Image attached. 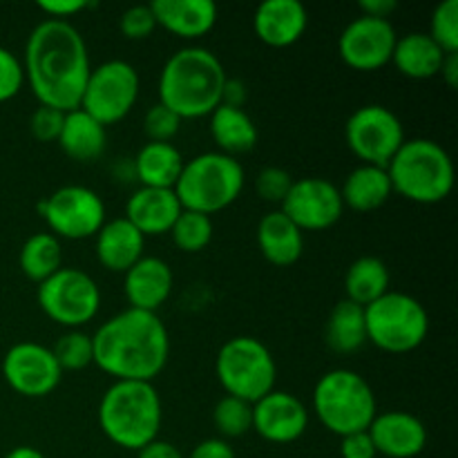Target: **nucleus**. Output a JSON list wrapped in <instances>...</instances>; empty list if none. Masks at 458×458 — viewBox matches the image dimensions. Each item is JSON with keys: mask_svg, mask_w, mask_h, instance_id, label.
I'll return each mask as SVG.
<instances>
[{"mask_svg": "<svg viewBox=\"0 0 458 458\" xmlns=\"http://www.w3.org/2000/svg\"><path fill=\"white\" fill-rule=\"evenodd\" d=\"M22 70L40 106L72 112L81 107L92 63L85 38L72 22L45 18L27 36Z\"/></svg>", "mask_w": 458, "mask_h": 458, "instance_id": "1", "label": "nucleus"}, {"mask_svg": "<svg viewBox=\"0 0 458 458\" xmlns=\"http://www.w3.org/2000/svg\"><path fill=\"white\" fill-rule=\"evenodd\" d=\"M94 365L114 380L152 383L170 358V334L157 313L125 309L92 335Z\"/></svg>", "mask_w": 458, "mask_h": 458, "instance_id": "2", "label": "nucleus"}, {"mask_svg": "<svg viewBox=\"0 0 458 458\" xmlns=\"http://www.w3.org/2000/svg\"><path fill=\"white\" fill-rule=\"evenodd\" d=\"M226 67L210 49L191 45L174 52L159 74V103L182 121L204 119L222 106Z\"/></svg>", "mask_w": 458, "mask_h": 458, "instance_id": "3", "label": "nucleus"}, {"mask_svg": "<svg viewBox=\"0 0 458 458\" xmlns=\"http://www.w3.org/2000/svg\"><path fill=\"white\" fill-rule=\"evenodd\" d=\"M164 423V405L152 383L114 380L98 403V428L110 443L139 452L157 441Z\"/></svg>", "mask_w": 458, "mask_h": 458, "instance_id": "4", "label": "nucleus"}, {"mask_svg": "<svg viewBox=\"0 0 458 458\" xmlns=\"http://www.w3.org/2000/svg\"><path fill=\"white\" fill-rule=\"evenodd\" d=\"M394 192L414 204H441L454 191V161L432 139H405L387 165Z\"/></svg>", "mask_w": 458, "mask_h": 458, "instance_id": "5", "label": "nucleus"}, {"mask_svg": "<svg viewBox=\"0 0 458 458\" xmlns=\"http://www.w3.org/2000/svg\"><path fill=\"white\" fill-rule=\"evenodd\" d=\"M313 411L327 432L335 437L367 432L378 414V403L365 376L352 369H331L313 389Z\"/></svg>", "mask_w": 458, "mask_h": 458, "instance_id": "6", "label": "nucleus"}, {"mask_svg": "<svg viewBox=\"0 0 458 458\" xmlns=\"http://www.w3.org/2000/svg\"><path fill=\"white\" fill-rule=\"evenodd\" d=\"M244 179V165L235 157L217 150L201 152L183 164L174 195L179 197L183 210H195L210 217L240 199Z\"/></svg>", "mask_w": 458, "mask_h": 458, "instance_id": "7", "label": "nucleus"}, {"mask_svg": "<svg viewBox=\"0 0 458 458\" xmlns=\"http://www.w3.org/2000/svg\"><path fill=\"white\" fill-rule=\"evenodd\" d=\"M215 376L228 396L253 405L276 389L277 362L262 340L235 335L219 347Z\"/></svg>", "mask_w": 458, "mask_h": 458, "instance_id": "8", "label": "nucleus"}, {"mask_svg": "<svg viewBox=\"0 0 458 458\" xmlns=\"http://www.w3.org/2000/svg\"><path fill=\"white\" fill-rule=\"evenodd\" d=\"M365 325L367 343L394 356L419 349L429 334L428 309L401 291H387L365 307Z\"/></svg>", "mask_w": 458, "mask_h": 458, "instance_id": "9", "label": "nucleus"}, {"mask_svg": "<svg viewBox=\"0 0 458 458\" xmlns=\"http://www.w3.org/2000/svg\"><path fill=\"white\" fill-rule=\"evenodd\" d=\"M38 307L56 325L81 329L97 318L101 309V289L92 276L74 267H63L38 284Z\"/></svg>", "mask_w": 458, "mask_h": 458, "instance_id": "10", "label": "nucleus"}, {"mask_svg": "<svg viewBox=\"0 0 458 458\" xmlns=\"http://www.w3.org/2000/svg\"><path fill=\"white\" fill-rule=\"evenodd\" d=\"M139 89L141 81L137 67L121 58H112L92 67L81 98V110L107 128L123 121L132 112L139 101Z\"/></svg>", "mask_w": 458, "mask_h": 458, "instance_id": "11", "label": "nucleus"}, {"mask_svg": "<svg viewBox=\"0 0 458 458\" xmlns=\"http://www.w3.org/2000/svg\"><path fill=\"white\" fill-rule=\"evenodd\" d=\"M38 215L45 219L52 235L70 242L89 240L107 222L101 195L79 183L56 188L52 195L43 197Z\"/></svg>", "mask_w": 458, "mask_h": 458, "instance_id": "12", "label": "nucleus"}, {"mask_svg": "<svg viewBox=\"0 0 458 458\" xmlns=\"http://www.w3.org/2000/svg\"><path fill=\"white\" fill-rule=\"evenodd\" d=\"M405 139V125L396 112L380 103L358 107L344 123V143L367 165L387 168Z\"/></svg>", "mask_w": 458, "mask_h": 458, "instance_id": "13", "label": "nucleus"}, {"mask_svg": "<svg viewBox=\"0 0 458 458\" xmlns=\"http://www.w3.org/2000/svg\"><path fill=\"white\" fill-rule=\"evenodd\" d=\"M3 378L18 396L45 398L61 385L63 369L54 358L52 347L22 340L12 344L3 358Z\"/></svg>", "mask_w": 458, "mask_h": 458, "instance_id": "14", "label": "nucleus"}, {"mask_svg": "<svg viewBox=\"0 0 458 458\" xmlns=\"http://www.w3.org/2000/svg\"><path fill=\"white\" fill-rule=\"evenodd\" d=\"M280 210L302 233H320L340 222L344 204L334 182L325 177H302L295 179Z\"/></svg>", "mask_w": 458, "mask_h": 458, "instance_id": "15", "label": "nucleus"}, {"mask_svg": "<svg viewBox=\"0 0 458 458\" xmlns=\"http://www.w3.org/2000/svg\"><path fill=\"white\" fill-rule=\"evenodd\" d=\"M398 34L392 21L358 16L338 38V54L347 67L356 72H378L392 63Z\"/></svg>", "mask_w": 458, "mask_h": 458, "instance_id": "16", "label": "nucleus"}, {"mask_svg": "<svg viewBox=\"0 0 458 458\" xmlns=\"http://www.w3.org/2000/svg\"><path fill=\"white\" fill-rule=\"evenodd\" d=\"M309 428V410L298 396L273 389L253 403V432L276 445H289L304 437Z\"/></svg>", "mask_w": 458, "mask_h": 458, "instance_id": "17", "label": "nucleus"}, {"mask_svg": "<svg viewBox=\"0 0 458 458\" xmlns=\"http://www.w3.org/2000/svg\"><path fill=\"white\" fill-rule=\"evenodd\" d=\"M367 432L378 456L414 458L428 447V428L410 411H378Z\"/></svg>", "mask_w": 458, "mask_h": 458, "instance_id": "18", "label": "nucleus"}, {"mask_svg": "<svg viewBox=\"0 0 458 458\" xmlns=\"http://www.w3.org/2000/svg\"><path fill=\"white\" fill-rule=\"evenodd\" d=\"M174 276L168 262L143 255L130 271L123 273V291L128 309L157 313L173 295Z\"/></svg>", "mask_w": 458, "mask_h": 458, "instance_id": "19", "label": "nucleus"}, {"mask_svg": "<svg viewBox=\"0 0 458 458\" xmlns=\"http://www.w3.org/2000/svg\"><path fill=\"white\" fill-rule=\"evenodd\" d=\"M307 27L309 12L298 0H267L253 13L255 36L268 47H291L302 38Z\"/></svg>", "mask_w": 458, "mask_h": 458, "instance_id": "20", "label": "nucleus"}, {"mask_svg": "<svg viewBox=\"0 0 458 458\" xmlns=\"http://www.w3.org/2000/svg\"><path fill=\"white\" fill-rule=\"evenodd\" d=\"M182 204L174 191L165 188H143L130 195L125 204L123 217L141 233L143 237H159L168 235L173 224L182 215Z\"/></svg>", "mask_w": 458, "mask_h": 458, "instance_id": "21", "label": "nucleus"}, {"mask_svg": "<svg viewBox=\"0 0 458 458\" xmlns=\"http://www.w3.org/2000/svg\"><path fill=\"white\" fill-rule=\"evenodd\" d=\"M157 27L183 40L204 38L217 25L219 9L213 0H152Z\"/></svg>", "mask_w": 458, "mask_h": 458, "instance_id": "22", "label": "nucleus"}, {"mask_svg": "<svg viewBox=\"0 0 458 458\" xmlns=\"http://www.w3.org/2000/svg\"><path fill=\"white\" fill-rule=\"evenodd\" d=\"M94 250L106 271L125 273L143 258L146 237L125 217L107 219L94 235Z\"/></svg>", "mask_w": 458, "mask_h": 458, "instance_id": "23", "label": "nucleus"}, {"mask_svg": "<svg viewBox=\"0 0 458 458\" xmlns=\"http://www.w3.org/2000/svg\"><path fill=\"white\" fill-rule=\"evenodd\" d=\"M258 249L273 267H293L304 253V233L282 210H271L258 224Z\"/></svg>", "mask_w": 458, "mask_h": 458, "instance_id": "24", "label": "nucleus"}, {"mask_svg": "<svg viewBox=\"0 0 458 458\" xmlns=\"http://www.w3.org/2000/svg\"><path fill=\"white\" fill-rule=\"evenodd\" d=\"M56 143L72 161L92 164V161L101 159L103 152H106L107 128L85 110L76 107V110L65 112Z\"/></svg>", "mask_w": 458, "mask_h": 458, "instance_id": "25", "label": "nucleus"}, {"mask_svg": "<svg viewBox=\"0 0 458 458\" xmlns=\"http://www.w3.org/2000/svg\"><path fill=\"white\" fill-rule=\"evenodd\" d=\"M186 159L174 143L148 141L132 159V174L143 188L174 191Z\"/></svg>", "mask_w": 458, "mask_h": 458, "instance_id": "26", "label": "nucleus"}, {"mask_svg": "<svg viewBox=\"0 0 458 458\" xmlns=\"http://www.w3.org/2000/svg\"><path fill=\"white\" fill-rule=\"evenodd\" d=\"M210 119V137H213L217 152L228 157L246 155L253 150L259 141V132L255 121L250 119L244 107L219 106Z\"/></svg>", "mask_w": 458, "mask_h": 458, "instance_id": "27", "label": "nucleus"}, {"mask_svg": "<svg viewBox=\"0 0 458 458\" xmlns=\"http://www.w3.org/2000/svg\"><path fill=\"white\" fill-rule=\"evenodd\" d=\"M445 52L429 38L428 31H410L398 36L392 63L403 76L411 81H428L438 76Z\"/></svg>", "mask_w": 458, "mask_h": 458, "instance_id": "28", "label": "nucleus"}, {"mask_svg": "<svg viewBox=\"0 0 458 458\" xmlns=\"http://www.w3.org/2000/svg\"><path fill=\"white\" fill-rule=\"evenodd\" d=\"M394 195L392 182H389L387 168L380 165L360 164L347 174L344 183L340 186L344 208H352L356 213H371L378 210Z\"/></svg>", "mask_w": 458, "mask_h": 458, "instance_id": "29", "label": "nucleus"}, {"mask_svg": "<svg viewBox=\"0 0 458 458\" xmlns=\"http://www.w3.org/2000/svg\"><path fill=\"white\" fill-rule=\"evenodd\" d=\"M325 343L331 352L343 356L360 352L367 344L365 307L349 302L347 298L340 300L327 318Z\"/></svg>", "mask_w": 458, "mask_h": 458, "instance_id": "30", "label": "nucleus"}, {"mask_svg": "<svg viewBox=\"0 0 458 458\" xmlns=\"http://www.w3.org/2000/svg\"><path fill=\"white\" fill-rule=\"evenodd\" d=\"M389 268L387 264L374 255H362L356 262L349 264L344 273V295L349 302L369 307L378 298H383L389 289Z\"/></svg>", "mask_w": 458, "mask_h": 458, "instance_id": "31", "label": "nucleus"}, {"mask_svg": "<svg viewBox=\"0 0 458 458\" xmlns=\"http://www.w3.org/2000/svg\"><path fill=\"white\" fill-rule=\"evenodd\" d=\"M18 264L27 280L45 282L63 268V244L52 233H34L21 246Z\"/></svg>", "mask_w": 458, "mask_h": 458, "instance_id": "32", "label": "nucleus"}, {"mask_svg": "<svg viewBox=\"0 0 458 458\" xmlns=\"http://www.w3.org/2000/svg\"><path fill=\"white\" fill-rule=\"evenodd\" d=\"M213 219L195 210H182L168 235L182 253H201L213 242Z\"/></svg>", "mask_w": 458, "mask_h": 458, "instance_id": "33", "label": "nucleus"}, {"mask_svg": "<svg viewBox=\"0 0 458 458\" xmlns=\"http://www.w3.org/2000/svg\"><path fill=\"white\" fill-rule=\"evenodd\" d=\"M213 423L219 438H240L253 429V405L224 394L213 410Z\"/></svg>", "mask_w": 458, "mask_h": 458, "instance_id": "34", "label": "nucleus"}, {"mask_svg": "<svg viewBox=\"0 0 458 458\" xmlns=\"http://www.w3.org/2000/svg\"><path fill=\"white\" fill-rule=\"evenodd\" d=\"M58 367L65 371H81L94 365V343L92 335L81 329H70L56 340L52 347Z\"/></svg>", "mask_w": 458, "mask_h": 458, "instance_id": "35", "label": "nucleus"}, {"mask_svg": "<svg viewBox=\"0 0 458 458\" xmlns=\"http://www.w3.org/2000/svg\"><path fill=\"white\" fill-rule=\"evenodd\" d=\"M428 34L445 54H458V0H443L434 7Z\"/></svg>", "mask_w": 458, "mask_h": 458, "instance_id": "36", "label": "nucleus"}, {"mask_svg": "<svg viewBox=\"0 0 458 458\" xmlns=\"http://www.w3.org/2000/svg\"><path fill=\"white\" fill-rule=\"evenodd\" d=\"M182 123L183 121L173 110L157 101L155 106L148 107L146 116H143V132H146L148 141L173 143V139L182 130Z\"/></svg>", "mask_w": 458, "mask_h": 458, "instance_id": "37", "label": "nucleus"}, {"mask_svg": "<svg viewBox=\"0 0 458 458\" xmlns=\"http://www.w3.org/2000/svg\"><path fill=\"white\" fill-rule=\"evenodd\" d=\"M293 182L295 179L291 177L289 170L277 168V165H267L255 177V192H258L259 199L282 206V201L289 195Z\"/></svg>", "mask_w": 458, "mask_h": 458, "instance_id": "38", "label": "nucleus"}, {"mask_svg": "<svg viewBox=\"0 0 458 458\" xmlns=\"http://www.w3.org/2000/svg\"><path fill=\"white\" fill-rule=\"evenodd\" d=\"M25 85V70L22 61L12 49L0 45V103H7L21 94Z\"/></svg>", "mask_w": 458, "mask_h": 458, "instance_id": "39", "label": "nucleus"}, {"mask_svg": "<svg viewBox=\"0 0 458 458\" xmlns=\"http://www.w3.org/2000/svg\"><path fill=\"white\" fill-rule=\"evenodd\" d=\"M119 30L128 40L150 38L152 31L157 30V21L150 4H132V7L125 9L119 18Z\"/></svg>", "mask_w": 458, "mask_h": 458, "instance_id": "40", "label": "nucleus"}, {"mask_svg": "<svg viewBox=\"0 0 458 458\" xmlns=\"http://www.w3.org/2000/svg\"><path fill=\"white\" fill-rule=\"evenodd\" d=\"M63 119H65V112L54 110V107L47 106H38L34 114L30 116L31 137L40 143H56L63 128Z\"/></svg>", "mask_w": 458, "mask_h": 458, "instance_id": "41", "label": "nucleus"}, {"mask_svg": "<svg viewBox=\"0 0 458 458\" xmlns=\"http://www.w3.org/2000/svg\"><path fill=\"white\" fill-rule=\"evenodd\" d=\"M88 7H92V3H88V0H40L38 3V9L47 16V21L70 22V18L85 12Z\"/></svg>", "mask_w": 458, "mask_h": 458, "instance_id": "42", "label": "nucleus"}, {"mask_svg": "<svg viewBox=\"0 0 458 458\" xmlns=\"http://www.w3.org/2000/svg\"><path fill=\"white\" fill-rule=\"evenodd\" d=\"M340 456L343 458H376V447L369 432L349 434L340 438Z\"/></svg>", "mask_w": 458, "mask_h": 458, "instance_id": "43", "label": "nucleus"}, {"mask_svg": "<svg viewBox=\"0 0 458 458\" xmlns=\"http://www.w3.org/2000/svg\"><path fill=\"white\" fill-rule=\"evenodd\" d=\"M188 458H237V456H235V450L231 447V443L217 437V438H206V441L197 443Z\"/></svg>", "mask_w": 458, "mask_h": 458, "instance_id": "44", "label": "nucleus"}, {"mask_svg": "<svg viewBox=\"0 0 458 458\" xmlns=\"http://www.w3.org/2000/svg\"><path fill=\"white\" fill-rule=\"evenodd\" d=\"M137 458H183L182 450L177 445H173L170 441L164 438H157V441L148 443L146 447L137 452Z\"/></svg>", "mask_w": 458, "mask_h": 458, "instance_id": "45", "label": "nucleus"}, {"mask_svg": "<svg viewBox=\"0 0 458 458\" xmlns=\"http://www.w3.org/2000/svg\"><path fill=\"white\" fill-rule=\"evenodd\" d=\"M398 9L396 0H360V13L369 18L389 21L392 13Z\"/></svg>", "mask_w": 458, "mask_h": 458, "instance_id": "46", "label": "nucleus"}, {"mask_svg": "<svg viewBox=\"0 0 458 458\" xmlns=\"http://www.w3.org/2000/svg\"><path fill=\"white\" fill-rule=\"evenodd\" d=\"M246 97H249V92H246V85L242 83L240 79H231V76H228L226 85H224V94H222L224 106L244 107Z\"/></svg>", "mask_w": 458, "mask_h": 458, "instance_id": "47", "label": "nucleus"}, {"mask_svg": "<svg viewBox=\"0 0 458 458\" xmlns=\"http://www.w3.org/2000/svg\"><path fill=\"white\" fill-rule=\"evenodd\" d=\"M438 74L443 76V81H445L447 88L450 89L458 88V54H445L441 72H438Z\"/></svg>", "mask_w": 458, "mask_h": 458, "instance_id": "48", "label": "nucleus"}, {"mask_svg": "<svg viewBox=\"0 0 458 458\" xmlns=\"http://www.w3.org/2000/svg\"><path fill=\"white\" fill-rule=\"evenodd\" d=\"M3 458H47V456L31 445H18L13 447V450H9Z\"/></svg>", "mask_w": 458, "mask_h": 458, "instance_id": "49", "label": "nucleus"}]
</instances>
